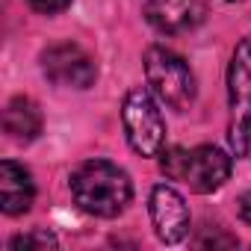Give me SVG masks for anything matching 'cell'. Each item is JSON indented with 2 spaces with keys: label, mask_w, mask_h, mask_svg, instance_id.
Segmentation results:
<instances>
[{
  "label": "cell",
  "mask_w": 251,
  "mask_h": 251,
  "mask_svg": "<svg viewBox=\"0 0 251 251\" xmlns=\"http://www.w3.org/2000/svg\"><path fill=\"white\" fill-rule=\"evenodd\" d=\"M145 80L151 92L175 112H186L195 103V95H198L195 74L186 65V59L169 48L154 45L145 50Z\"/></svg>",
  "instance_id": "cell-3"
},
{
  "label": "cell",
  "mask_w": 251,
  "mask_h": 251,
  "mask_svg": "<svg viewBox=\"0 0 251 251\" xmlns=\"http://www.w3.org/2000/svg\"><path fill=\"white\" fill-rule=\"evenodd\" d=\"M230 3H236V0H230Z\"/></svg>",
  "instance_id": "cell-15"
},
{
  "label": "cell",
  "mask_w": 251,
  "mask_h": 251,
  "mask_svg": "<svg viewBox=\"0 0 251 251\" xmlns=\"http://www.w3.org/2000/svg\"><path fill=\"white\" fill-rule=\"evenodd\" d=\"M160 169L166 177L186 183L198 195H210L222 189L230 177L233 160L216 148V145H198V148H166L160 154Z\"/></svg>",
  "instance_id": "cell-2"
},
{
  "label": "cell",
  "mask_w": 251,
  "mask_h": 251,
  "mask_svg": "<svg viewBox=\"0 0 251 251\" xmlns=\"http://www.w3.org/2000/svg\"><path fill=\"white\" fill-rule=\"evenodd\" d=\"M3 130H6V136L12 142H21V145L33 142L42 133V109H39V103L33 98H24V95L12 98L6 103V109H3Z\"/></svg>",
  "instance_id": "cell-10"
},
{
  "label": "cell",
  "mask_w": 251,
  "mask_h": 251,
  "mask_svg": "<svg viewBox=\"0 0 251 251\" xmlns=\"http://www.w3.org/2000/svg\"><path fill=\"white\" fill-rule=\"evenodd\" d=\"M36 201V180L30 169L15 160L0 163V210L6 216H21Z\"/></svg>",
  "instance_id": "cell-9"
},
{
  "label": "cell",
  "mask_w": 251,
  "mask_h": 251,
  "mask_svg": "<svg viewBox=\"0 0 251 251\" xmlns=\"http://www.w3.org/2000/svg\"><path fill=\"white\" fill-rule=\"evenodd\" d=\"M227 142L236 157L251 148V36L233 48L227 65Z\"/></svg>",
  "instance_id": "cell-4"
},
{
  "label": "cell",
  "mask_w": 251,
  "mask_h": 251,
  "mask_svg": "<svg viewBox=\"0 0 251 251\" xmlns=\"http://www.w3.org/2000/svg\"><path fill=\"white\" fill-rule=\"evenodd\" d=\"M121 124H124L130 148L139 157H160L166 151V118L148 89L136 86L124 95Z\"/></svg>",
  "instance_id": "cell-5"
},
{
  "label": "cell",
  "mask_w": 251,
  "mask_h": 251,
  "mask_svg": "<svg viewBox=\"0 0 251 251\" xmlns=\"http://www.w3.org/2000/svg\"><path fill=\"white\" fill-rule=\"evenodd\" d=\"M71 195L77 207L98 219H115L133 201L130 175L109 160H86L71 172Z\"/></svg>",
  "instance_id": "cell-1"
},
{
  "label": "cell",
  "mask_w": 251,
  "mask_h": 251,
  "mask_svg": "<svg viewBox=\"0 0 251 251\" xmlns=\"http://www.w3.org/2000/svg\"><path fill=\"white\" fill-rule=\"evenodd\" d=\"M27 3H30V9H36L42 15H56L71 6V0H27Z\"/></svg>",
  "instance_id": "cell-12"
},
{
  "label": "cell",
  "mask_w": 251,
  "mask_h": 251,
  "mask_svg": "<svg viewBox=\"0 0 251 251\" xmlns=\"http://www.w3.org/2000/svg\"><path fill=\"white\" fill-rule=\"evenodd\" d=\"M236 210H239V219L251 225V192L239 195V201H236Z\"/></svg>",
  "instance_id": "cell-14"
},
{
  "label": "cell",
  "mask_w": 251,
  "mask_h": 251,
  "mask_svg": "<svg viewBox=\"0 0 251 251\" xmlns=\"http://www.w3.org/2000/svg\"><path fill=\"white\" fill-rule=\"evenodd\" d=\"M42 71L53 86L65 89H89L98 80L95 56L77 42H56L42 50Z\"/></svg>",
  "instance_id": "cell-6"
},
{
  "label": "cell",
  "mask_w": 251,
  "mask_h": 251,
  "mask_svg": "<svg viewBox=\"0 0 251 251\" xmlns=\"http://www.w3.org/2000/svg\"><path fill=\"white\" fill-rule=\"evenodd\" d=\"M148 24L163 36H186L207 18L204 0H142Z\"/></svg>",
  "instance_id": "cell-8"
},
{
  "label": "cell",
  "mask_w": 251,
  "mask_h": 251,
  "mask_svg": "<svg viewBox=\"0 0 251 251\" xmlns=\"http://www.w3.org/2000/svg\"><path fill=\"white\" fill-rule=\"evenodd\" d=\"M198 245H236V236H227V233H219V227L207 236H198L195 239Z\"/></svg>",
  "instance_id": "cell-13"
},
{
  "label": "cell",
  "mask_w": 251,
  "mask_h": 251,
  "mask_svg": "<svg viewBox=\"0 0 251 251\" xmlns=\"http://www.w3.org/2000/svg\"><path fill=\"white\" fill-rule=\"evenodd\" d=\"M56 245H59L56 236L48 233V230H42V227L27 230V233H18V236L9 239V248L12 251H45V248H56Z\"/></svg>",
  "instance_id": "cell-11"
},
{
  "label": "cell",
  "mask_w": 251,
  "mask_h": 251,
  "mask_svg": "<svg viewBox=\"0 0 251 251\" xmlns=\"http://www.w3.org/2000/svg\"><path fill=\"white\" fill-rule=\"evenodd\" d=\"M148 210H151V225H154V233H157L160 242L177 245L189 236V227H192L189 207H186L183 195L175 186H166V183L154 186Z\"/></svg>",
  "instance_id": "cell-7"
}]
</instances>
